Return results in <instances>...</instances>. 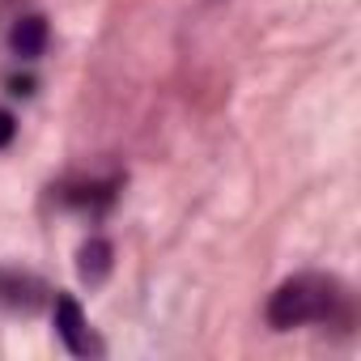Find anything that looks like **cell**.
Masks as SVG:
<instances>
[{
	"instance_id": "cell-7",
	"label": "cell",
	"mask_w": 361,
	"mask_h": 361,
	"mask_svg": "<svg viewBox=\"0 0 361 361\" xmlns=\"http://www.w3.org/2000/svg\"><path fill=\"white\" fill-rule=\"evenodd\" d=\"M13 94H35V81L30 77H13Z\"/></svg>"
},
{
	"instance_id": "cell-5",
	"label": "cell",
	"mask_w": 361,
	"mask_h": 361,
	"mask_svg": "<svg viewBox=\"0 0 361 361\" xmlns=\"http://www.w3.org/2000/svg\"><path fill=\"white\" fill-rule=\"evenodd\" d=\"M77 272H81V281L98 285V281L111 272V243H106V238H90V243L81 247V255H77Z\"/></svg>"
},
{
	"instance_id": "cell-1",
	"label": "cell",
	"mask_w": 361,
	"mask_h": 361,
	"mask_svg": "<svg viewBox=\"0 0 361 361\" xmlns=\"http://www.w3.org/2000/svg\"><path fill=\"white\" fill-rule=\"evenodd\" d=\"M331 306H336V293H331L327 281H319V276H298V281H285V285L272 293V302H268V323H272L276 331L302 327V323H319V319L331 314Z\"/></svg>"
},
{
	"instance_id": "cell-6",
	"label": "cell",
	"mask_w": 361,
	"mask_h": 361,
	"mask_svg": "<svg viewBox=\"0 0 361 361\" xmlns=\"http://www.w3.org/2000/svg\"><path fill=\"white\" fill-rule=\"evenodd\" d=\"M13 132H18V123H13V115H9V111H0V149H5V145L13 140Z\"/></svg>"
},
{
	"instance_id": "cell-4",
	"label": "cell",
	"mask_w": 361,
	"mask_h": 361,
	"mask_svg": "<svg viewBox=\"0 0 361 361\" xmlns=\"http://www.w3.org/2000/svg\"><path fill=\"white\" fill-rule=\"evenodd\" d=\"M39 293H43L39 281L18 276V272H0V302L22 306V310H35V306H39Z\"/></svg>"
},
{
	"instance_id": "cell-2",
	"label": "cell",
	"mask_w": 361,
	"mask_h": 361,
	"mask_svg": "<svg viewBox=\"0 0 361 361\" xmlns=\"http://www.w3.org/2000/svg\"><path fill=\"white\" fill-rule=\"evenodd\" d=\"M56 331H60V340L68 344V353H77V357L94 353V340H90L81 302H77L73 293H60V298H56Z\"/></svg>"
},
{
	"instance_id": "cell-3",
	"label": "cell",
	"mask_w": 361,
	"mask_h": 361,
	"mask_svg": "<svg viewBox=\"0 0 361 361\" xmlns=\"http://www.w3.org/2000/svg\"><path fill=\"white\" fill-rule=\"evenodd\" d=\"M9 43H13V51H18L22 60L43 56V47H47V22H43V18H22V22L13 26Z\"/></svg>"
}]
</instances>
